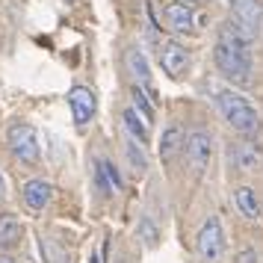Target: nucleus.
I'll list each match as a JSON object with an SVG mask.
<instances>
[{
	"mask_svg": "<svg viewBox=\"0 0 263 263\" xmlns=\"http://www.w3.org/2000/svg\"><path fill=\"white\" fill-rule=\"evenodd\" d=\"M213 60L225 80L237 86L251 83V39L242 36L231 18L219 27V39L213 45Z\"/></svg>",
	"mask_w": 263,
	"mask_h": 263,
	"instance_id": "1",
	"label": "nucleus"
},
{
	"mask_svg": "<svg viewBox=\"0 0 263 263\" xmlns=\"http://www.w3.org/2000/svg\"><path fill=\"white\" fill-rule=\"evenodd\" d=\"M216 107L222 112V119L239 133V136H257L260 133V116L257 109L249 104V98H242L234 89H222L216 92Z\"/></svg>",
	"mask_w": 263,
	"mask_h": 263,
	"instance_id": "2",
	"label": "nucleus"
},
{
	"mask_svg": "<svg viewBox=\"0 0 263 263\" xmlns=\"http://www.w3.org/2000/svg\"><path fill=\"white\" fill-rule=\"evenodd\" d=\"M9 148H12V154L27 163V166H39V160H42V142H39V133L33 124H27V121H18L9 127Z\"/></svg>",
	"mask_w": 263,
	"mask_h": 263,
	"instance_id": "3",
	"label": "nucleus"
},
{
	"mask_svg": "<svg viewBox=\"0 0 263 263\" xmlns=\"http://www.w3.org/2000/svg\"><path fill=\"white\" fill-rule=\"evenodd\" d=\"M195 251L204 263H219L222 254H225V231H222V222L219 216H207L204 219L201 231H198V239H195Z\"/></svg>",
	"mask_w": 263,
	"mask_h": 263,
	"instance_id": "4",
	"label": "nucleus"
},
{
	"mask_svg": "<svg viewBox=\"0 0 263 263\" xmlns=\"http://www.w3.org/2000/svg\"><path fill=\"white\" fill-rule=\"evenodd\" d=\"M231 21L237 24L242 36L254 42L263 30V3L260 0H231Z\"/></svg>",
	"mask_w": 263,
	"mask_h": 263,
	"instance_id": "5",
	"label": "nucleus"
},
{
	"mask_svg": "<svg viewBox=\"0 0 263 263\" xmlns=\"http://www.w3.org/2000/svg\"><path fill=\"white\" fill-rule=\"evenodd\" d=\"M186 163L195 175H204L207 166H210V157H213V136L204 130V127H195V130L186 133Z\"/></svg>",
	"mask_w": 263,
	"mask_h": 263,
	"instance_id": "6",
	"label": "nucleus"
},
{
	"mask_svg": "<svg viewBox=\"0 0 263 263\" xmlns=\"http://www.w3.org/2000/svg\"><path fill=\"white\" fill-rule=\"evenodd\" d=\"M157 60H160V68L168 77H175V80H180L183 74L190 71V50L183 48L180 42H163L160 50H157Z\"/></svg>",
	"mask_w": 263,
	"mask_h": 263,
	"instance_id": "7",
	"label": "nucleus"
},
{
	"mask_svg": "<svg viewBox=\"0 0 263 263\" xmlns=\"http://www.w3.org/2000/svg\"><path fill=\"white\" fill-rule=\"evenodd\" d=\"M68 107H71L74 124L77 127H86L98 112V98L89 86H74L71 92H68Z\"/></svg>",
	"mask_w": 263,
	"mask_h": 263,
	"instance_id": "8",
	"label": "nucleus"
},
{
	"mask_svg": "<svg viewBox=\"0 0 263 263\" xmlns=\"http://www.w3.org/2000/svg\"><path fill=\"white\" fill-rule=\"evenodd\" d=\"M228 163L237 168V172H254L263 163V151L257 142L251 139H239L228 148Z\"/></svg>",
	"mask_w": 263,
	"mask_h": 263,
	"instance_id": "9",
	"label": "nucleus"
},
{
	"mask_svg": "<svg viewBox=\"0 0 263 263\" xmlns=\"http://www.w3.org/2000/svg\"><path fill=\"white\" fill-rule=\"evenodd\" d=\"M163 21H166V30H172V33H195V12L183 0H172L163 6Z\"/></svg>",
	"mask_w": 263,
	"mask_h": 263,
	"instance_id": "10",
	"label": "nucleus"
},
{
	"mask_svg": "<svg viewBox=\"0 0 263 263\" xmlns=\"http://www.w3.org/2000/svg\"><path fill=\"white\" fill-rule=\"evenodd\" d=\"M95 183H98V192L107 195V198L124 190V180H121L119 168H116V163L107 160V157H98L95 160Z\"/></svg>",
	"mask_w": 263,
	"mask_h": 263,
	"instance_id": "11",
	"label": "nucleus"
},
{
	"mask_svg": "<svg viewBox=\"0 0 263 263\" xmlns=\"http://www.w3.org/2000/svg\"><path fill=\"white\" fill-rule=\"evenodd\" d=\"M21 198H24V204L33 210V213H42V210L50 204V198H53V186H50L48 180L33 178V180H27V183H24Z\"/></svg>",
	"mask_w": 263,
	"mask_h": 263,
	"instance_id": "12",
	"label": "nucleus"
},
{
	"mask_svg": "<svg viewBox=\"0 0 263 263\" xmlns=\"http://www.w3.org/2000/svg\"><path fill=\"white\" fill-rule=\"evenodd\" d=\"M183 148H186V133H183V127L180 124H168L166 130H163V136H160V160L163 163H175V157L183 154Z\"/></svg>",
	"mask_w": 263,
	"mask_h": 263,
	"instance_id": "13",
	"label": "nucleus"
},
{
	"mask_svg": "<svg viewBox=\"0 0 263 263\" xmlns=\"http://www.w3.org/2000/svg\"><path fill=\"white\" fill-rule=\"evenodd\" d=\"M21 239H24V222L15 213H0V249L9 251L21 246Z\"/></svg>",
	"mask_w": 263,
	"mask_h": 263,
	"instance_id": "14",
	"label": "nucleus"
},
{
	"mask_svg": "<svg viewBox=\"0 0 263 263\" xmlns=\"http://www.w3.org/2000/svg\"><path fill=\"white\" fill-rule=\"evenodd\" d=\"M124 65H127V71L133 74V83L151 92V65H148V60H145L142 50L130 48L127 53H124Z\"/></svg>",
	"mask_w": 263,
	"mask_h": 263,
	"instance_id": "15",
	"label": "nucleus"
},
{
	"mask_svg": "<svg viewBox=\"0 0 263 263\" xmlns=\"http://www.w3.org/2000/svg\"><path fill=\"white\" fill-rule=\"evenodd\" d=\"M234 207L249 222H257L260 219V201H257V192L251 190V186H237L234 190Z\"/></svg>",
	"mask_w": 263,
	"mask_h": 263,
	"instance_id": "16",
	"label": "nucleus"
},
{
	"mask_svg": "<svg viewBox=\"0 0 263 263\" xmlns=\"http://www.w3.org/2000/svg\"><path fill=\"white\" fill-rule=\"evenodd\" d=\"M121 124H124V130L130 133V139H136L139 145H148V139H151V124H148L133 107H127L121 112Z\"/></svg>",
	"mask_w": 263,
	"mask_h": 263,
	"instance_id": "17",
	"label": "nucleus"
},
{
	"mask_svg": "<svg viewBox=\"0 0 263 263\" xmlns=\"http://www.w3.org/2000/svg\"><path fill=\"white\" fill-rule=\"evenodd\" d=\"M124 157H127V166L133 168V175H142L148 168V157H145L142 145H136V139H124Z\"/></svg>",
	"mask_w": 263,
	"mask_h": 263,
	"instance_id": "18",
	"label": "nucleus"
},
{
	"mask_svg": "<svg viewBox=\"0 0 263 263\" xmlns=\"http://www.w3.org/2000/svg\"><path fill=\"white\" fill-rule=\"evenodd\" d=\"M130 98H133V109H136V112H139V116L148 121V124H151V121H154V104H148V98H145V89L133 83Z\"/></svg>",
	"mask_w": 263,
	"mask_h": 263,
	"instance_id": "19",
	"label": "nucleus"
},
{
	"mask_svg": "<svg viewBox=\"0 0 263 263\" xmlns=\"http://www.w3.org/2000/svg\"><path fill=\"white\" fill-rule=\"evenodd\" d=\"M136 234H139V239H142L148 249H154L157 242H160V228L154 225V219H151V216H142V219H139Z\"/></svg>",
	"mask_w": 263,
	"mask_h": 263,
	"instance_id": "20",
	"label": "nucleus"
},
{
	"mask_svg": "<svg viewBox=\"0 0 263 263\" xmlns=\"http://www.w3.org/2000/svg\"><path fill=\"white\" fill-rule=\"evenodd\" d=\"M39 249L45 251V260H48V263H71V257H68L65 251H60V249H50L48 242H39Z\"/></svg>",
	"mask_w": 263,
	"mask_h": 263,
	"instance_id": "21",
	"label": "nucleus"
},
{
	"mask_svg": "<svg viewBox=\"0 0 263 263\" xmlns=\"http://www.w3.org/2000/svg\"><path fill=\"white\" fill-rule=\"evenodd\" d=\"M234 263H257V251L254 249H242L237 257H234Z\"/></svg>",
	"mask_w": 263,
	"mask_h": 263,
	"instance_id": "22",
	"label": "nucleus"
},
{
	"mask_svg": "<svg viewBox=\"0 0 263 263\" xmlns=\"http://www.w3.org/2000/svg\"><path fill=\"white\" fill-rule=\"evenodd\" d=\"M0 201H6V180H3V175H0Z\"/></svg>",
	"mask_w": 263,
	"mask_h": 263,
	"instance_id": "23",
	"label": "nucleus"
},
{
	"mask_svg": "<svg viewBox=\"0 0 263 263\" xmlns=\"http://www.w3.org/2000/svg\"><path fill=\"white\" fill-rule=\"evenodd\" d=\"M0 263H15V257H9V254H0Z\"/></svg>",
	"mask_w": 263,
	"mask_h": 263,
	"instance_id": "24",
	"label": "nucleus"
},
{
	"mask_svg": "<svg viewBox=\"0 0 263 263\" xmlns=\"http://www.w3.org/2000/svg\"><path fill=\"white\" fill-rule=\"evenodd\" d=\"M89 263H101V257H98V254H92V257H89Z\"/></svg>",
	"mask_w": 263,
	"mask_h": 263,
	"instance_id": "25",
	"label": "nucleus"
},
{
	"mask_svg": "<svg viewBox=\"0 0 263 263\" xmlns=\"http://www.w3.org/2000/svg\"><path fill=\"white\" fill-rule=\"evenodd\" d=\"M183 3H190V6H192V3H204V0H183Z\"/></svg>",
	"mask_w": 263,
	"mask_h": 263,
	"instance_id": "26",
	"label": "nucleus"
}]
</instances>
